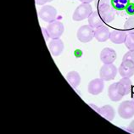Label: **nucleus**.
Returning <instances> with one entry per match:
<instances>
[{"mask_svg": "<svg viewBox=\"0 0 134 134\" xmlns=\"http://www.w3.org/2000/svg\"><path fill=\"white\" fill-rule=\"evenodd\" d=\"M98 12L100 15L104 22L110 23L114 20L115 16V9L110 5V0H98L97 2Z\"/></svg>", "mask_w": 134, "mask_h": 134, "instance_id": "f257e3e1", "label": "nucleus"}, {"mask_svg": "<svg viewBox=\"0 0 134 134\" xmlns=\"http://www.w3.org/2000/svg\"><path fill=\"white\" fill-rule=\"evenodd\" d=\"M92 13H93V9L89 3H82L74 11L72 19L75 21H82L87 18L88 19Z\"/></svg>", "mask_w": 134, "mask_h": 134, "instance_id": "f03ea898", "label": "nucleus"}, {"mask_svg": "<svg viewBox=\"0 0 134 134\" xmlns=\"http://www.w3.org/2000/svg\"><path fill=\"white\" fill-rule=\"evenodd\" d=\"M46 29H47L49 37L52 38V39H58L64 33L65 26L59 20H54V21L48 24Z\"/></svg>", "mask_w": 134, "mask_h": 134, "instance_id": "7ed1b4c3", "label": "nucleus"}, {"mask_svg": "<svg viewBox=\"0 0 134 134\" xmlns=\"http://www.w3.org/2000/svg\"><path fill=\"white\" fill-rule=\"evenodd\" d=\"M76 37L81 43H89L94 38V30L89 25L81 26L76 32Z\"/></svg>", "mask_w": 134, "mask_h": 134, "instance_id": "20e7f679", "label": "nucleus"}, {"mask_svg": "<svg viewBox=\"0 0 134 134\" xmlns=\"http://www.w3.org/2000/svg\"><path fill=\"white\" fill-rule=\"evenodd\" d=\"M118 114L123 119H130L134 115V103L132 100L122 102L118 107Z\"/></svg>", "mask_w": 134, "mask_h": 134, "instance_id": "39448f33", "label": "nucleus"}, {"mask_svg": "<svg viewBox=\"0 0 134 134\" xmlns=\"http://www.w3.org/2000/svg\"><path fill=\"white\" fill-rule=\"evenodd\" d=\"M57 16V10L51 5H45L40 9L39 17L45 22L50 23L54 21Z\"/></svg>", "mask_w": 134, "mask_h": 134, "instance_id": "423d86ee", "label": "nucleus"}, {"mask_svg": "<svg viewBox=\"0 0 134 134\" xmlns=\"http://www.w3.org/2000/svg\"><path fill=\"white\" fill-rule=\"evenodd\" d=\"M117 74V68L113 64L104 65L99 70V76L104 81H111L115 78Z\"/></svg>", "mask_w": 134, "mask_h": 134, "instance_id": "0eeeda50", "label": "nucleus"}, {"mask_svg": "<svg viewBox=\"0 0 134 134\" xmlns=\"http://www.w3.org/2000/svg\"><path fill=\"white\" fill-rule=\"evenodd\" d=\"M100 59L104 65L113 64L116 59V53L113 48H104L100 53Z\"/></svg>", "mask_w": 134, "mask_h": 134, "instance_id": "6e6552de", "label": "nucleus"}, {"mask_svg": "<svg viewBox=\"0 0 134 134\" xmlns=\"http://www.w3.org/2000/svg\"><path fill=\"white\" fill-rule=\"evenodd\" d=\"M104 88V80L101 78H96L92 80L88 83V87H87V90L88 93L92 95H98L101 93Z\"/></svg>", "mask_w": 134, "mask_h": 134, "instance_id": "1a4fd4ad", "label": "nucleus"}, {"mask_svg": "<svg viewBox=\"0 0 134 134\" xmlns=\"http://www.w3.org/2000/svg\"><path fill=\"white\" fill-rule=\"evenodd\" d=\"M118 70L122 77L130 78L134 75V64L131 61H122Z\"/></svg>", "mask_w": 134, "mask_h": 134, "instance_id": "9d476101", "label": "nucleus"}, {"mask_svg": "<svg viewBox=\"0 0 134 134\" xmlns=\"http://www.w3.org/2000/svg\"><path fill=\"white\" fill-rule=\"evenodd\" d=\"M65 45L61 39H52V41L48 43L49 51L53 56H59L61 54V53L64 50Z\"/></svg>", "mask_w": 134, "mask_h": 134, "instance_id": "9b49d317", "label": "nucleus"}, {"mask_svg": "<svg viewBox=\"0 0 134 134\" xmlns=\"http://www.w3.org/2000/svg\"><path fill=\"white\" fill-rule=\"evenodd\" d=\"M110 30H109V28L107 26H104V25L94 30V37L99 43L106 42L108 39H110Z\"/></svg>", "mask_w": 134, "mask_h": 134, "instance_id": "f8f14e48", "label": "nucleus"}, {"mask_svg": "<svg viewBox=\"0 0 134 134\" xmlns=\"http://www.w3.org/2000/svg\"><path fill=\"white\" fill-rule=\"evenodd\" d=\"M127 33L125 31L121 30H114L110 32V39L115 44H122L125 43Z\"/></svg>", "mask_w": 134, "mask_h": 134, "instance_id": "ddd939ff", "label": "nucleus"}, {"mask_svg": "<svg viewBox=\"0 0 134 134\" xmlns=\"http://www.w3.org/2000/svg\"><path fill=\"white\" fill-rule=\"evenodd\" d=\"M108 95H109V98H110V100L114 101V102H118V101L121 100L123 97H124L123 96V94L121 93V92L119 89L117 82L113 83L110 87H109Z\"/></svg>", "mask_w": 134, "mask_h": 134, "instance_id": "4468645a", "label": "nucleus"}, {"mask_svg": "<svg viewBox=\"0 0 134 134\" xmlns=\"http://www.w3.org/2000/svg\"><path fill=\"white\" fill-rule=\"evenodd\" d=\"M117 85L120 91L121 92V93L123 94V96L127 95L131 93L132 91V81L130 80V78L127 77H122V79H121L117 82Z\"/></svg>", "mask_w": 134, "mask_h": 134, "instance_id": "2eb2a0df", "label": "nucleus"}, {"mask_svg": "<svg viewBox=\"0 0 134 134\" xmlns=\"http://www.w3.org/2000/svg\"><path fill=\"white\" fill-rule=\"evenodd\" d=\"M99 113V115H101L104 118H105L108 121H113L115 116V112L114 108L110 105H104V106L101 107L98 111Z\"/></svg>", "mask_w": 134, "mask_h": 134, "instance_id": "dca6fc26", "label": "nucleus"}, {"mask_svg": "<svg viewBox=\"0 0 134 134\" xmlns=\"http://www.w3.org/2000/svg\"><path fill=\"white\" fill-rule=\"evenodd\" d=\"M88 24L92 28L96 29V28L103 26L104 20H102L101 16L98 11H94L92 13L91 15L88 17Z\"/></svg>", "mask_w": 134, "mask_h": 134, "instance_id": "f3484780", "label": "nucleus"}, {"mask_svg": "<svg viewBox=\"0 0 134 134\" xmlns=\"http://www.w3.org/2000/svg\"><path fill=\"white\" fill-rule=\"evenodd\" d=\"M66 80L73 87H77L81 83V76L76 71H70L66 75Z\"/></svg>", "mask_w": 134, "mask_h": 134, "instance_id": "a211bd4d", "label": "nucleus"}, {"mask_svg": "<svg viewBox=\"0 0 134 134\" xmlns=\"http://www.w3.org/2000/svg\"><path fill=\"white\" fill-rule=\"evenodd\" d=\"M124 29L128 33L134 32V15L130 16L124 24Z\"/></svg>", "mask_w": 134, "mask_h": 134, "instance_id": "6ab92c4d", "label": "nucleus"}, {"mask_svg": "<svg viewBox=\"0 0 134 134\" xmlns=\"http://www.w3.org/2000/svg\"><path fill=\"white\" fill-rule=\"evenodd\" d=\"M125 45L129 50L134 51V32L127 33V36H126L125 41Z\"/></svg>", "mask_w": 134, "mask_h": 134, "instance_id": "aec40b11", "label": "nucleus"}, {"mask_svg": "<svg viewBox=\"0 0 134 134\" xmlns=\"http://www.w3.org/2000/svg\"><path fill=\"white\" fill-rule=\"evenodd\" d=\"M122 61H131L134 64V51L129 50L124 54L122 58Z\"/></svg>", "mask_w": 134, "mask_h": 134, "instance_id": "412c9836", "label": "nucleus"}, {"mask_svg": "<svg viewBox=\"0 0 134 134\" xmlns=\"http://www.w3.org/2000/svg\"><path fill=\"white\" fill-rule=\"evenodd\" d=\"M127 131L130 132L131 133H133L134 134V120L129 124L128 127H127Z\"/></svg>", "mask_w": 134, "mask_h": 134, "instance_id": "4be33fe9", "label": "nucleus"}, {"mask_svg": "<svg viewBox=\"0 0 134 134\" xmlns=\"http://www.w3.org/2000/svg\"><path fill=\"white\" fill-rule=\"evenodd\" d=\"M35 2H36V4L37 5H43L46 3L49 2V0H35Z\"/></svg>", "mask_w": 134, "mask_h": 134, "instance_id": "5701e85b", "label": "nucleus"}, {"mask_svg": "<svg viewBox=\"0 0 134 134\" xmlns=\"http://www.w3.org/2000/svg\"><path fill=\"white\" fill-rule=\"evenodd\" d=\"M42 31H43V36H44V38H45L46 41H47L48 38H50V37H49V36H48V31H47V29H45V28L42 27Z\"/></svg>", "mask_w": 134, "mask_h": 134, "instance_id": "b1692460", "label": "nucleus"}, {"mask_svg": "<svg viewBox=\"0 0 134 134\" xmlns=\"http://www.w3.org/2000/svg\"><path fill=\"white\" fill-rule=\"evenodd\" d=\"M80 2H82V3H90L91 2H93V0H79Z\"/></svg>", "mask_w": 134, "mask_h": 134, "instance_id": "393cba45", "label": "nucleus"}, {"mask_svg": "<svg viewBox=\"0 0 134 134\" xmlns=\"http://www.w3.org/2000/svg\"><path fill=\"white\" fill-rule=\"evenodd\" d=\"M132 102L134 103V95H133V97H132Z\"/></svg>", "mask_w": 134, "mask_h": 134, "instance_id": "a878e982", "label": "nucleus"}, {"mask_svg": "<svg viewBox=\"0 0 134 134\" xmlns=\"http://www.w3.org/2000/svg\"><path fill=\"white\" fill-rule=\"evenodd\" d=\"M53 1V0H49V2H52Z\"/></svg>", "mask_w": 134, "mask_h": 134, "instance_id": "bb28decb", "label": "nucleus"}]
</instances>
